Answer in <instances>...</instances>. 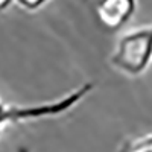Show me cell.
Here are the masks:
<instances>
[{"instance_id": "7a4b0ae2", "label": "cell", "mask_w": 152, "mask_h": 152, "mask_svg": "<svg viewBox=\"0 0 152 152\" xmlns=\"http://www.w3.org/2000/svg\"><path fill=\"white\" fill-rule=\"evenodd\" d=\"M93 90V84H84L82 87L76 88L75 91L67 94L56 102L44 104V105H34V107H17V105H5L0 102V131L5 123H17L20 120L28 119H40L44 116H56L69 111L75 107L82 97H85Z\"/></svg>"}, {"instance_id": "6da1fadb", "label": "cell", "mask_w": 152, "mask_h": 152, "mask_svg": "<svg viewBox=\"0 0 152 152\" xmlns=\"http://www.w3.org/2000/svg\"><path fill=\"white\" fill-rule=\"evenodd\" d=\"M152 61V26L137 29L123 35L114 55L111 56V64L123 70L128 75L143 73Z\"/></svg>"}, {"instance_id": "3957f363", "label": "cell", "mask_w": 152, "mask_h": 152, "mask_svg": "<svg viewBox=\"0 0 152 152\" xmlns=\"http://www.w3.org/2000/svg\"><path fill=\"white\" fill-rule=\"evenodd\" d=\"M135 11L132 0H110L97 5V14L105 26L117 29L128 21Z\"/></svg>"}, {"instance_id": "277c9868", "label": "cell", "mask_w": 152, "mask_h": 152, "mask_svg": "<svg viewBox=\"0 0 152 152\" xmlns=\"http://www.w3.org/2000/svg\"><path fill=\"white\" fill-rule=\"evenodd\" d=\"M119 152H152V135L125 142Z\"/></svg>"}]
</instances>
